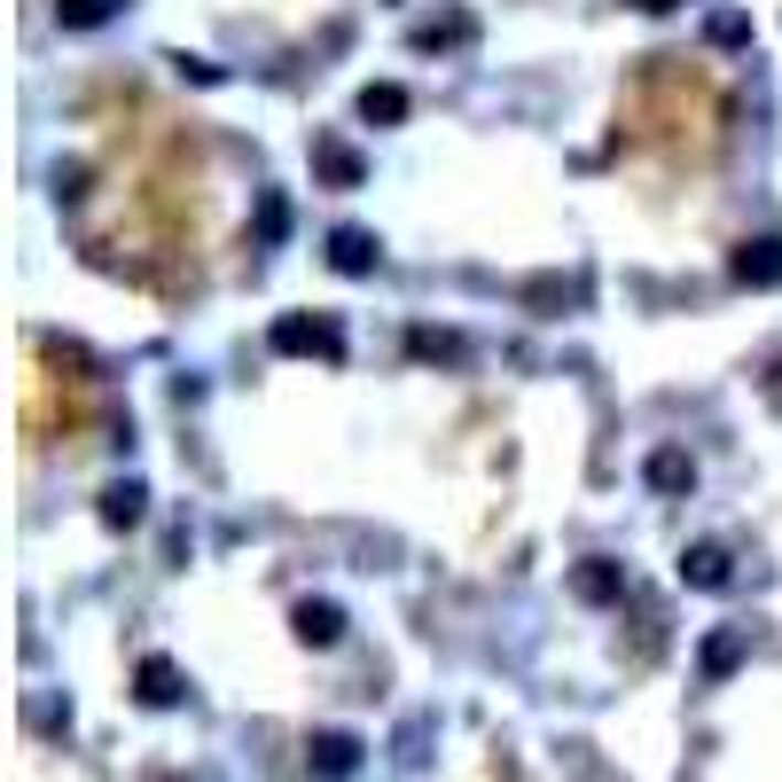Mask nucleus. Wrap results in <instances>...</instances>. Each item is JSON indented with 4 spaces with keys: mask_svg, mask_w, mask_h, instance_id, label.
I'll list each match as a JSON object with an SVG mask.
<instances>
[{
    "mask_svg": "<svg viewBox=\"0 0 782 782\" xmlns=\"http://www.w3.org/2000/svg\"><path fill=\"white\" fill-rule=\"evenodd\" d=\"M71 219L103 267L149 290H189L204 250L196 133L149 95H118L110 110H95V164L71 181Z\"/></svg>",
    "mask_w": 782,
    "mask_h": 782,
    "instance_id": "1",
    "label": "nucleus"
},
{
    "mask_svg": "<svg viewBox=\"0 0 782 782\" xmlns=\"http://www.w3.org/2000/svg\"><path fill=\"white\" fill-rule=\"evenodd\" d=\"M103 9H110V0H63V17H71V24H95Z\"/></svg>",
    "mask_w": 782,
    "mask_h": 782,
    "instance_id": "2",
    "label": "nucleus"
}]
</instances>
